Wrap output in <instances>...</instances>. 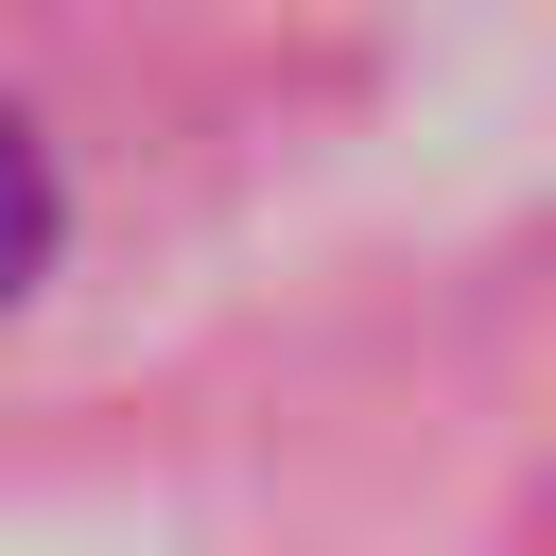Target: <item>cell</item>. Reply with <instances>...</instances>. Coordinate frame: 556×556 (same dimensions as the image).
I'll return each instance as SVG.
<instances>
[{
	"instance_id": "obj_1",
	"label": "cell",
	"mask_w": 556,
	"mask_h": 556,
	"mask_svg": "<svg viewBox=\"0 0 556 556\" xmlns=\"http://www.w3.org/2000/svg\"><path fill=\"white\" fill-rule=\"evenodd\" d=\"M52 226H70L52 208V156H35V122H0V295L52 278Z\"/></svg>"
}]
</instances>
